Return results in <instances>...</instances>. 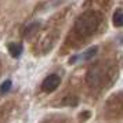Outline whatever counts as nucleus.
Listing matches in <instances>:
<instances>
[{
  "mask_svg": "<svg viewBox=\"0 0 123 123\" xmlns=\"http://www.w3.org/2000/svg\"><path fill=\"white\" fill-rule=\"evenodd\" d=\"M61 83V78L58 76V75H49L47 78L43 80V83H42V89L47 91V93H50V91H54V90L60 86Z\"/></svg>",
  "mask_w": 123,
  "mask_h": 123,
  "instance_id": "2",
  "label": "nucleus"
},
{
  "mask_svg": "<svg viewBox=\"0 0 123 123\" xmlns=\"http://www.w3.org/2000/svg\"><path fill=\"white\" fill-rule=\"evenodd\" d=\"M37 28H39V22H35V24H32V25H29L28 28L25 29V36L28 37V36H29L31 33H35Z\"/></svg>",
  "mask_w": 123,
  "mask_h": 123,
  "instance_id": "5",
  "label": "nucleus"
},
{
  "mask_svg": "<svg viewBox=\"0 0 123 123\" xmlns=\"http://www.w3.org/2000/svg\"><path fill=\"white\" fill-rule=\"evenodd\" d=\"M8 51H10V54L14 58H18L21 55V53H22V44H19V43H10L8 44Z\"/></svg>",
  "mask_w": 123,
  "mask_h": 123,
  "instance_id": "3",
  "label": "nucleus"
},
{
  "mask_svg": "<svg viewBox=\"0 0 123 123\" xmlns=\"http://www.w3.org/2000/svg\"><path fill=\"white\" fill-rule=\"evenodd\" d=\"M95 53H97V47H91V49H89V50L83 54V60H90L91 57L95 55Z\"/></svg>",
  "mask_w": 123,
  "mask_h": 123,
  "instance_id": "7",
  "label": "nucleus"
},
{
  "mask_svg": "<svg viewBox=\"0 0 123 123\" xmlns=\"http://www.w3.org/2000/svg\"><path fill=\"white\" fill-rule=\"evenodd\" d=\"M112 22L115 26L120 28L123 26V10H116L115 14H113V18H112Z\"/></svg>",
  "mask_w": 123,
  "mask_h": 123,
  "instance_id": "4",
  "label": "nucleus"
},
{
  "mask_svg": "<svg viewBox=\"0 0 123 123\" xmlns=\"http://www.w3.org/2000/svg\"><path fill=\"white\" fill-rule=\"evenodd\" d=\"M11 84H12V83H11V80H6L4 83L0 86V94H6L7 91L11 89Z\"/></svg>",
  "mask_w": 123,
  "mask_h": 123,
  "instance_id": "6",
  "label": "nucleus"
},
{
  "mask_svg": "<svg viewBox=\"0 0 123 123\" xmlns=\"http://www.w3.org/2000/svg\"><path fill=\"white\" fill-rule=\"evenodd\" d=\"M76 28H78V31L80 33L90 35V33H93L95 31V28H97V19H94L93 15H86V17L79 19Z\"/></svg>",
  "mask_w": 123,
  "mask_h": 123,
  "instance_id": "1",
  "label": "nucleus"
}]
</instances>
